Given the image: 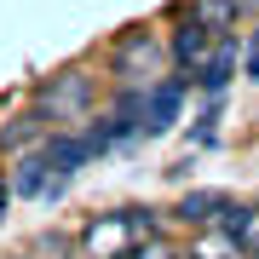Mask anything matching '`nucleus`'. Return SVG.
<instances>
[{
    "label": "nucleus",
    "mask_w": 259,
    "mask_h": 259,
    "mask_svg": "<svg viewBox=\"0 0 259 259\" xmlns=\"http://www.w3.org/2000/svg\"><path fill=\"white\" fill-rule=\"evenodd\" d=\"M150 231H156L150 213H110V219H98L81 236V248H87V259H121L133 236H150Z\"/></svg>",
    "instance_id": "f257e3e1"
},
{
    "label": "nucleus",
    "mask_w": 259,
    "mask_h": 259,
    "mask_svg": "<svg viewBox=\"0 0 259 259\" xmlns=\"http://www.w3.org/2000/svg\"><path fill=\"white\" fill-rule=\"evenodd\" d=\"M179 98H185V75H173V81L150 87V93L139 98V127H133V133H144V139L167 133V127L179 121Z\"/></svg>",
    "instance_id": "f03ea898"
},
{
    "label": "nucleus",
    "mask_w": 259,
    "mask_h": 259,
    "mask_svg": "<svg viewBox=\"0 0 259 259\" xmlns=\"http://www.w3.org/2000/svg\"><path fill=\"white\" fill-rule=\"evenodd\" d=\"M110 69L121 75V81H150V75L161 69V47L144 35V29H133L127 40L115 47V58H110Z\"/></svg>",
    "instance_id": "7ed1b4c3"
},
{
    "label": "nucleus",
    "mask_w": 259,
    "mask_h": 259,
    "mask_svg": "<svg viewBox=\"0 0 259 259\" xmlns=\"http://www.w3.org/2000/svg\"><path fill=\"white\" fill-rule=\"evenodd\" d=\"M93 98V75L87 69H64L58 87H47V121H75Z\"/></svg>",
    "instance_id": "20e7f679"
},
{
    "label": "nucleus",
    "mask_w": 259,
    "mask_h": 259,
    "mask_svg": "<svg viewBox=\"0 0 259 259\" xmlns=\"http://www.w3.org/2000/svg\"><path fill=\"white\" fill-rule=\"evenodd\" d=\"M40 156H47V167H58V173H75V167H87V161H93L98 156V150H93V139H69V133H52V139H47V150H40Z\"/></svg>",
    "instance_id": "39448f33"
},
{
    "label": "nucleus",
    "mask_w": 259,
    "mask_h": 259,
    "mask_svg": "<svg viewBox=\"0 0 259 259\" xmlns=\"http://www.w3.org/2000/svg\"><path fill=\"white\" fill-rule=\"evenodd\" d=\"M236 52H242V47H236V40H231V35H225V40H219V47H207V58H202V64H196L190 75H196V81H202V87H207V93H219V87H225V81H231V69H236Z\"/></svg>",
    "instance_id": "423d86ee"
},
{
    "label": "nucleus",
    "mask_w": 259,
    "mask_h": 259,
    "mask_svg": "<svg viewBox=\"0 0 259 259\" xmlns=\"http://www.w3.org/2000/svg\"><path fill=\"white\" fill-rule=\"evenodd\" d=\"M225 207H231L225 190H190L185 202H179V219H185V225H207V219H219Z\"/></svg>",
    "instance_id": "0eeeda50"
},
{
    "label": "nucleus",
    "mask_w": 259,
    "mask_h": 259,
    "mask_svg": "<svg viewBox=\"0 0 259 259\" xmlns=\"http://www.w3.org/2000/svg\"><path fill=\"white\" fill-rule=\"evenodd\" d=\"M219 219H225V231L242 242V253H253V248H259V207H236V202H231Z\"/></svg>",
    "instance_id": "6e6552de"
},
{
    "label": "nucleus",
    "mask_w": 259,
    "mask_h": 259,
    "mask_svg": "<svg viewBox=\"0 0 259 259\" xmlns=\"http://www.w3.org/2000/svg\"><path fill=\"white\" fill-rule=\"evenodd\" d=\"M190 259H248V253H242V242L219 225V231H207V236L190 242Z\"/></svg>",
    "instance_id": "1a4fd4ad"
},
{
    "label": "nucleus",
    "mask_w": 259,
    "mask_h": 259,
    "mask_svg": "<svg viewBox=\"0 0 259 259\" xmlns=\"http://www.w3.org/2000/svg\"><path fill=\"white\" fill-rule=\"evenodd\" d=\"M173 58H179V64H185V69H196V64H202V58H207V29L202 23H185V29H179V35H173Z\"/></svg>",
    "instance_id": "9d476101"
},
{
    "label": "nucleus",
    "mask_w": 259,
    "mask_h": 259,
    "mask_svg": "<svg viewBox=\"0 0 259 259\" xmlns=\"http://www.w3.org/2000/svg\"><path fill=\"white\" fill-rule=\"evenodd\" d=\"M47 127H52L47 115H18L12 127H0V150H23V144H35Z\"/></svg>",
    "instance_id": "9b49d317"
},
{
    "label": "nucleus",
    "mask_w": 259,
    "mask_h": 259,
    "mask_svg": "<svg viewBox=\"0 0 259 259\" xmlns=\"http://www.w3.org/2000/svg\"><path fill=\"white\" fill-rule=\"evenodd\" d=\"M190 18L202 29H231L236 23V0H190Z\"/></svg>",
    "instance_id": "f8f14e48"
},
{
    "label": "nucleus",
    "mask_w": 259,
    "mask_h": 259,
    "mask_svg": "<svg viewBox=\"0 0 259 259\" xmlns=\"http://www.w3.org/2000/svg\"><path fill=\"white\" fill-rule=\"evenodd\" d=\"M12 190L18 196H40L47 190V156H23L18 173H12Z\"/></svg>",
    "instance_id": "ddd939ff"
},
{
    "label": "nucleus",
    "mask_w": 259,
    "mask_h": 259,
    "mask_svg": "<svg viewBox=\"0 0 259 259\" xmlns=\"http://www.w3.org/2000/svg\"><path fill=\"white\" fill-rule=\"evenodd\" d=\"M121 259H173V248H167L156 231H150V236H144V248H133V242H127V253H121Z\"/></svg>",
    "instance_id": "4468645a"
},
{
    "label": "nucleus",
    "mask_w": 259,
    "mask_h": 259,
    "mask_svg": "<svg viewBox=\"0 0 259 259\" xmlns=\"http://www.w3.org/2000/svg\"><path fill=\"white\" fill-rule=\"evenodd\" d=\"M6 202H12V185L0 179V219H6Z\"/></svg>",
    "instance_id": "2eb2a0df"
},
{
    "label": "nucleus",
    "mask_w": 259,
    "mask_h": 259,
    "mask_svg": "<svg viewBox=\"0 0 259 259\" xmlns=\"http://www.w3.org/2000/svg\"><path fill=\"white\" fill-rule=\"evenodd\" d=\"M248 75H253V81H259V40H253V64H248Z\"/></svg>",
    "instance_id": "dca6fc26"
},
{
    "label": "nucleus",
    "mask_w": 259,
    "mask_h": 259,
    "mask_svg": "<svg viewBox=\"0 0 259 259\" xmlns=\"http://www.w3.org/2000/svg\"><path fill=\"white\" fill-rule=\"evenodd\" d=\"M248 259H259V248H253V253H248Z\"/></svg>",
    "instance_id": "f3484780"
}]
</instances>
